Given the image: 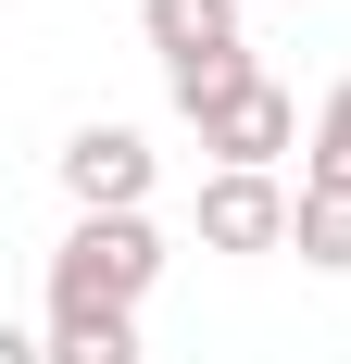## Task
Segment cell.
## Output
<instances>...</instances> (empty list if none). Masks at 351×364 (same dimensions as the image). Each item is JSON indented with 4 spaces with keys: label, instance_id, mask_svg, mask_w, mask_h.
<instances>
[{
    "label": "cell",
    "instance_id": "cell-9",
    "mask_svg": "<svg viewBox=\"0 0 351 364\" xmlns=\"http://www.w3.org/2000/svg\"><path fill=\"white\" fill-rule=\"evenodd\" d=\"M0 364H50V339H0Z\"/></svg>",
    "mask_w": 351,
    "mask_h": 364
},
{
    "label": "cell",
    "instance_id": "cell-2",
    "mask_svg": "<svg viewBox=\"0 0 351 364\" xmlns=\"http://www.w3.org/2000/svg\"><path fill=\"white\" fill-rule=\"evenodd\" d=\"M139 26H151V50H163V88H176V113H213L226 88H251V38H239V0H139Z\"/></svg>",
    "mask_w": 351,
    "mask_h": 364
},
{
    "label": "cell",
    "instance_id": "cell-8",
    "mask_svg": "<svg viewBox=\"0 0 351 364\" xmlns=\"http://www.w3.org/2000/svg\"><path fill=\"white\" fill-rule=\"evenodd\" d=\"M301 188H339V201H351V75L326 88V113H314V151H301Z\"/></svg>",
    "mask_w": 351,
    "mask_h": 364
},
{
    "label": "cell",
    "instance_id": "cell-5",
    "mask_svg": "<svg viewBox=\"0 0 351 364\" xmlns=\"http://www.w3.org/2000/svg\"><path fill=\"white\" fill-rule=\"evenodd\" d=\"M301 226V188L276 176H201V252H288Z\"/></svg>",
    "mask_w": 351,
    "mask_h": 364
},
{
    "label": "cell",
    "instance_id": "cell-6",
    "mask_svg": "<svg viewBox=\"0 0 351 364\" xmlns=\"http://www.w3.org/2000/svg\"><path fill=\"white\" fill-rule=\"evenodd\" d=\"M288 252L314 264V277H351V201H339V188H301V226H288Z\"/></svg>",
    "mask_w": 351,
    "mask_h": 364
},
{
    "label": "cell",
    "instance_id": "cell-7",
    "mask_svg": "<svg viewBox=\"0 0 351 364\" xmlns=\"http://www.w3.org/2000/svg\"><path fill=\"white\" fill-rule=\"evenodd\" d=\"M50 364H139V314H63Z\"/></svg>",
    "mask_w": 351,
    "mask_h": 364
},
{
    "label": "cell",
    "instance_id": "cell-4",
    "mask_svg": "<svg viewBox=\"0 0 351 364\" xmlns=\"http://www.w3.org/2000/svg\"><path fill=\"white\" fill-rule=\"evenodd\" d=\"M63 188H75V214H139L151 201V139L139 126H75L63 139Z\"/></svg>",
    "mask_w": 351,
    "mask_h": 364
},
{
    "label": "cell",
    "instance_id": "cell-1",
    "mask_svg": "<svg viewBox=\"0 0 351 364\" xmlns=\"http://www.w3.org/2000/svg\"><path fill=\"white\" fill-rule=\"evenodd\" d=\"M163 277V226L151 214H75V239L50 252V327L63 314H139Z\"/></svg>",
    "mask_w": 351,
    "mask_h": 364
},
{
    "label": "cell",
    "instance_id": "cell-3",
    "mask_svg": "<svg viewBox=\"0 0 351 364\" xmlns=\"http://www.w3.org/2000/svg\"><path fill=\"white\" fill-rule=\"evenodd\" d=\"M201 126V151H213V176H276L288 151H301V101H288L276 75H251V88H226L213 113H188Z\"/></svg>",
    "mask_w": 351,
    "mask_h": 364
}]
</instances>
